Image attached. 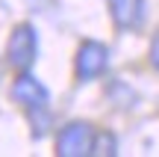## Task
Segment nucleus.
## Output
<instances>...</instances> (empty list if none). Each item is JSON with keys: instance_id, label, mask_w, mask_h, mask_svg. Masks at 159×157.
Masks as SVG:
<instances>
[{"instance_id": "nucleus-4", "label": "nucleus", "mask_w": 159, "mask_h": 157, "mask_svg": "<svg viewBox=\"0 0 159 157\" xmlns=\"http://www.w3.org/2000/svg\"><path fill=\"white\" fill-rule=\"evenodd\" d=\"M94 128L89 122H68L56 134V154L59 157H85L91 154Z\"/></svg>"}, {"instance_id": "nucleus-2", "label": "nucleus", "mask_w": 159, "mask_h": 157, "mask_svg": "<svg viewBox=\"0 0 159 157\" xmlns=\"http://www.w3.org/2000/svg\"><path fill=\"white\" fill-rule=\"evenodd\" d=\"M39 59V30L33 24H18L9 33V42H6V62L18 71H30L33 62Z\"/></svg>"}, {"instance_id": "nucleus-7", "label": "nucleus", "mask_w": 159, "mask_h": 157, "mask_svg": "<svg viewBox=\"0 0 159 157\" xmlns=\"http://www.w3.org/2000/svg\"><path fill=\"white\" fill-rule=\"evenodd\" d=\"M150 65L159 71V33L153 36V42H150Z\"/></svg>"}, {"instance_id": "nucleus-1", "label": "nucleus", "mask_w": 159, "mask_h": 157, "mask_svg": "<svg viewBox=\"0 0 159 157\" xmlns=\"http://www.w3.org/2000/svg\"><path fill=\"white\" fill-rule=\"evenodd\" d=\"M12 98L27 110L30 122H33V136H44L47 125H50V92L47 86L30 71H21L12 83Z\"/></svg>"}, {"instance_id": "nucleus-3", "label": "nucleus", "mask_w": 159, "mask_h": 157, "mask_svg": "<svg viewBox=\"0 0 159 157\" xmlns=\"http://www.w3.org/2000/svg\"><path fill=\"white\" fill-rule=\"evenodd\" d=\"M109 68V47L103 42L94 39H85L83 45L77 47V56H74V74L80 83H91L97 77H103Z\"/></svg>"}, {"instance_id": "nucleus-5", "label": "nucleus", "mask_w": 159, "mask_h": 157, "mask_svg": "<svg viewBox=\"0 0 159 157\" xmlns=\"http://www.w3.org/2000/svg\"><path fill=\"white\" fill-rule=\"evenodd\" d=\"M109 15H112V24L124 33H133L144 24V15H148V3L144 0H106Z\"/></svg>"}, {"instance_id": "nucleus-6", "label": "nucleus", "mask_w": 159, "mask_h": 157, "mask_svg": "<svg viewBox=\"0 0 159 157\" xmlns=\"http://www.w3.org/2000/svg\"><path fill=\"white\" fill-rule=\"evenodd\" d=\"M91 154H118V140H115V134H109V130H94Z\"/></svg>"}]
</instances>
